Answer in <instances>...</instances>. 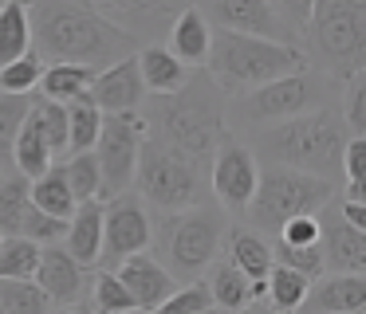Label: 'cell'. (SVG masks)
Returning a JSON list of instances; mask_svg holds the SVG:
<instances>
[{"mask_svg": "<svg viewBox=\"0 0 366 314\" xmlns=\"http://www.w3.org/2000/svg\"><path fill=\"white\" fill-rule=\"evenodd\" d=\"M91 295H95V314H119V310H138L130 290L122 287V279L114 271H99L91 283Z\"/></svg>", "mask_w": 366, "mask_h": 314, "instance_id": "8d00e7d4", "label": "cell"}, {"mask_svg": "<svg viewBox=\"0 0 366 314\" xmlns=\"http://www.w3.org/2000/svg\"><path fill=\"white\" fill-rule=\"evenodd\" d=\"M272 263L292 267L303 279H319L323 275V251H319V243H311V248H287V243L272 240Z\"/></svg>", "mask_w": 366, "mask_h": 314, "instance_id": "ab89813d", "label": "cell"}, {"mask_svg": "<svg viewBox=\"0 0 366 314\" xmlns=\"http://www.w3.org/2000/svg\"><path fill=\"white\" fill-rule=\"evenodd\" d=\"M307 24L315 51L339 78L366 71V0H315Z\"/></svg>", "mask_w": 366, "mask_h": 314, "instance_id": "ba28073f", "label": "cell"}, {"mask_svg": "<svg viewBox=\"0 0 366 314\" xmlns=\"http://www.w3.org/2000/svg\"><path fill=\"white\" fill-rule=\"evenodd\" d=\"M150 224L154 220H150V212H146L138 193H119L114 201H103V251H99L103 271H114L122 259L150 248L154 243Z\"/></svg>", "mask_w": 366, "mask_h": 314, "instance_id": "30bf717a", "label": "cell"}, {"mask_svg": "<svg viewBox=\"0 0 366 314\" xmlns=\"http://www.w3.org/2000/svg\"><path fill=\"white\" fill-rule=\"evenodd\" d=\"M51 298L36 279H0V310L4 314H51Z\"/></svg>", "mask_w": 366, "mask_h": 314, "instance_id": "4dcf8cb0", "label": "cell"}, {"mask_svg": "<svg viewBox=\"0 0 366 314\" xmlns=\"http://www.w3.org/2000/svg\"><path fill=\"white\" fill-rule=\"evenodd\" d=\"M205 310H213V298H209V287H205V279H201V283L177 287L174 295H169L166 303H158L150 314H205Z\"/></svg>", "mask_w": 366, "mask_h": 314, "instance_id": "f35d334b", "label": "cell"}, {"mask_svg": "<svg viewBox=\"0 0 366 314\" xmlns=\"http://www.w3.org/2000/svg\"><path fill=\"white\" fill-rule=\"evenodd\" d=\"M0 4H9V0H0Z\"/></svg>", "mask_w": 366, "mask_h": 314, "instance_id": "f907efd6", "label": "cell"}, {"mask_svg": "<svg viewBox=\"0 0 366 314\" xmlns=\"http://www.w3.org/2000/svg\"><path fill=\"white\" fill-rule=\"evenodd\" d=\"M268 4L280 12V20H284L287 28H303V24H307V16H311V4H315V0H268Z\"/></svg>", "mask_w": 366, "mask_h": 314, "instance_id": "7bdbcfd3", "label": "cell"}, {"mask_svg": "<svg viewBox=\"0 0 366 314\" xmlns=\"http://www.w3.org/2000/svg\"><path fill=\"white\" fill-rule=\"evenodd\" d=\"M138 59V75H142V86H150L154 94H174L182 91L185 83H189V67L185 63H177L174 55L166 51V47H142V51H134Z\"/></svg>", "mask_w": 366, "mask_h": 314, "instance_id": "cb8c5ba5", "label": "cell"}, {"mask_svg": "<svg viewBox=\"0 0 366 314\" xmlns=\"http://www.w3.org/2000/svg\"><path fill=\"white\" fill-rule=\"evenodd\" d=\"M119 314H142V310H119Z\"/></svg>", "mask_w": 366, "mask_h": 314, "instance_id": "c3c4849f", "label": "cell"}, {"mask_svg": "<svg viewBox=\"0 0 366 314\" xmlns=\"http://www.w3.org/2000/svg\"><path fill=\"white\" fill-rule=\"evenodd\" d=\"M205 287H209V298L213 306H221L224 314H244L252 303L264 298V283H248L229 259H213L209 263V275H205Z\"/></svg>", "mask_w": 366, "mask_h": 314, "instance_id": "d6986e66", "label": "cell"}, {"mask_svg": "<svg viewBox=\"0 0 366 314\" xmlns=\"http://www.w3.org/2000/svg\"><path fill=\"white\" fill-rule=\"evenodd\" d=\"M0 314H4V310H0Z\"/></svg>", "mask_w": 366, "mask_h": 314, "instance_id": "db71d44e", "label": "cell"}, {"mask_svg": "<svg viewBox=\"0 0 366 314\" xmlns=\"http://www.w3.org/2000/svg\"><path fill=\"white\" fill-rule=\"evenodd\" d=\"M307 287H311V279H303L300 271L272 263L268 279H264V298H268V303L276 306L280 314H292V310H300V306H303Z\"/></svg>", "mask_w": 366, "mask_h": 314, "instance_id": "f546056e", "label": "cell"}, {"mask_svg": "<svg viewBox=\"0 0 366 314\" xmlns=\"http://www.w3.org/2000/svg\"><path fill=\"white\" fill-rule=\"evenodd\" d=\"M205 314H209V310H205Z\"/></svg>", "mask_w": 366, "mask_h": 314, "instance_id": "11a10c76", "label": "cell"}, {"mask_svg": "<svg viewBox=\"0 0 366 314\" xmlns=\"http://www.w3.org/2000/svg\"><path fill=\"white\" fill-rule=\"evenodd\" d=\"M339 216L347 220L350 228L366 232V204H358V201H339Z\"/></svg>", "mask_w": 366, "mask_h": 314, "instance_id": "f6af8a7d", "label": "cell"}, {"mask_svg": "<svg viewBox=\"0 0 366 314\" xmlns=\"http://www.w3.org/2000/svg\"><path fill=\"white\" fill-rule=\"evenodd\" d=\"M32 51V16L28 0H9L0 4V67L16 63L20 55Z\"/></svg>", "mask_w": 366, "mask_h": 314, "instance_id": "d4e9b609", "label": "cell"}, {"mask_svg": "<svg viewBox=\"0 0 366 314\" xmlns=\"http://www.w3.org/2000/svg\"><path fill=\"white\" fill-rule=\"evenodd\" d=\"M32 51L51 63H79L103 71L134 55V36L91 8V0H32Z\"/></svg>", "mask_w": 366, "mask_h": 314, "instance_id": "6da1fadb", "label": "cell"}, {"mask_svg": "<svg viewBox=\"0 0 366 314\" xmlns=\"http://www.w3.org/2000/svg\"><path fill=\"white\" fill-rule=\"evenodd\" d=\"M154 0H91V8H99V12H122V16H142L146 8H150Z\"/></svg>", "mask_w": 366, "mask_h": 314, "instance_id": "ee69618b", "label": "cell"}, {"mask_svg": "<svg viewBox=\"0 0 366 314\" xmlns=\"http://www.w3.org/2000/svg\"><path fill=\"white\" fill-rule=\"evenodd\" d=\"M221 251L248 283H264L272 271V243L252 228H229L221 240Z\"/></svg>", "mask_w": 366, "mask_h": 314, "instance_id": "ffe728a7", "label": "cell"}, {"mask_svg": "<svg viewBox=\"0 0 366 314\" xmlns=\"http://www.w3.org/2000/svg\"><path fill=\"white\" fill-rule=\"evenodd\" d=\"M347 126L331 110H307L287 122H276L256 138V149L272 165L307 173V177L335 181L342 177V146H347Z\"/></svg>", "mask_w": 366, "mask_h": 314, "instance_id": "3957f363", "label": "cell"}, {"mask_svg": "<svg viewBox=\"0 0 366 314\" xmlns=\"http://www.w3.org/2000/svg\"><path fill=\"white\" fill-rule=\"evenodd\" d=\"M91 78H95V71L91 67H79V63H51V67H44L40 75V98H51V102H71L79 98V94H87Z\"/></svg>", "mask_w": 366, "mask_h": 314, "instance_id": "4316f807", "label": "cell"}, {"mask_svg": "<svg viewBox=\"0 0 366 314\" xmlns=\"http://www.w3.org/2000/svg\"><path fill=\"white\" fill-rule=\"evenodd\" d=\"M64 114H67V153H91L99 126H103V110L87 94H79V98L64 102Z\"/></svg>", "mask_w": 366, "mask_h": 314, "instance_id": "83f0119b", "label": "cell"}, {"mask_svg": "<svg viewBox=\"0 0 366 314\" xmlns=\"http://www.w3.org/2000/svg\"><path fill=\"white\" fill-rule=\"evenodd\" d=\"M138 196L146 204H154L158 212H185L197 208L205 196V177L193 161H185L182 153H174L169 146H162L158 138L146 133L142 149H138V169H134Z\"/></svg>", "mask_w": 366, "mask_h": 314, "instance_id": "52a82bcc", "label": "cell"}, {"mask_svg": "<svg viewBox=\"0 0 366 314\" xmlns=\"http://www.w3.org/2000/svg\"><path fill=\"white\" fill-rule=\"evenodd\" d=\"M150 138H158L162 146H169L174 153H182L185 161H193L197 169H209L217 146L229 130H224L221 98L217 86L209 78H189L182 91L158 94L150 110Z\"/></svg>", "mask_w": 366, "mask_h": 314, "instance_id": "7a4b0ae2", "label": "cell"}, {"mask_svg": "<svg viewBox=\"0 0 366 314\" xmlns=\"http://www.w3.org/2000/svg\"><path fill=\"white\" fill-rule=\"evenodd\" d=\"M28 201L36 204L40 212H48L51 220H71L75 216V196L67 188V173H64V161H51L48 173H40L36 181H28Z\"/></svg>", "mask_w": 366, "mask_h": 314, "instance_id": "603a6c76", "label": "cell"}, {"mask_svg": "<svg viewBox=\"0 0 366 314\" xmlns=\"http://www.w3.org/2000/svg\"><path fill=\"white\" fill-rule=\"evenodd\" d=\"M244 314H268V310H256V303H252V306H248V310H244ZM276 314H280V310H276Z\"/></svg>", "mask_w": 366, "mask_h": 314, "instance_id": "7dc6e473", "label": "cell"}, {"mask_svg": "<svg viewBox=\"0 0 366 314\" xmlns=\"http://www.w3.org/2000/svg\"><path fill=\"white\" fill-rule=\"evenodd\" d=\"M28 212H32V201H28V177H20V173L0 177V236H20L24 232Z\"/></svg>", "mask_w": 366, "mask_h": 314, "instance_id": "f1b7e54d", "label": "cell"}, {"mask_svg": "<svg viewBox=\"0 0 366 314\" xmlns=\"http://www.w3.org/2000/svg\"><path fill=\"white\" fill-rule=\"evenodd\" d=\"M158 240L162 255H166V271L182 275V279H193V275L209 271L213 259H221V240H224V220L217 208H185V212H162L158 224H150Z\"/></svg>", "mask_w": 366, "mask_h": 314, "instance_id": "8992f818", "label": "cell"}, {"mask_svg": "<svg viewBox=\"0 0 366 314\" xmlns=\"http://www.w3.org/2000/svg\"><path fill=\"white\" fill-rule=\"evenodd\" d=\"M209 314H217V310H209ZM221 314H224V310H221Z\"/></svg>", "mask_w": 366, "mask_h": 314, "instance_id": "681fc988", "label": "cell"}, {"mask_svg": "<svg viewBox=\"0 0 366 314\" xmlns=\"http://www.w3.org/2000/svg\"><path fill=\"white\" fill-rule=\"evenodd\" d=\"M40 267V243L4 236L0 240V279H32Z\"/></svg>", "mask_w": 366, "mask_h": 314, "instance_id": "d6a6232c", "label": "cell"}, {"mask_svg": "<svg viewBox=\"0 0 366 314\" xmlns=\"http://www.w3.org/2000/svg\"><path fill=\"white\" fill-rule=\"evenodd\" d=\"M209 83L217 91H256V86L272 83V78L295 75L307 67L303 51L295 44H276V39L260 36H240V31L213 28L209 36Z\"/></svg>", "mask_w": 366, "mask_h": 314, "instance_id": "277c9868", "label": "cell"}, {"mask_svg": "<svg viewBox=\"0 0 366 314\" xmlns=\"http://www.w3.org/2000/svg\"><path fill=\"white\" fill-rule=\"evenodd\" d=\"M347 94H342V126H347L350 138H366V71L342 78Z\"/></svg>", "mask_w": 366, "mask_h": 314, "instance_id": "74e56055", "label": "cell"}, {"mask_svg": "<svg viewBox=\"0 0 366 314\" xmlns=\"http://www.w3.org/2000/svg\"><path fill=\"white\" fill-rule=\"evenodd\" d=\"M114 275L122 279V287L130 290V298H134V306L142 314H150L154 306L166 303L177 290V279L166 271V263H158V259L150 255V251H138V255L122 259V263L114 267Z\"/></svg>", "mask_w": 366, "mask_h": 314, "instance_id": "2e32d148", "label": "cell"}, {"mask_svg": "<svg viewBox=\"0 0 366 314\" xmlns=\"http://www.w3.org/2000/svg\"><path fill=\"white\" fill-rule=\"evenodd\" d=\"M0 240H4V236H0Z\"/></svg>", "mask_w": 366, "mask_h": 314, "instance_id": "816d5d0a", "label": "cell"}, {"mask_svg": "<svg viewBox=\"0 0 366 314\" xmlns=\"http://www.w3.org/2000/svg\"><path fill=\"white\" fill-rule=\"evenodd\" d=\"M303 306L311 314H362L366 275H319L311 279Z\"/></svg>", "mask_w": 366, "mask_h": 314, "instance_id": "e0dca14e", "label": "cell"}, {"mask_svg": "<svg viewBox=\"0 0 366 314\" xmlns=\"http://www.w3.org/2000/svg\"><path fill=\"white\" fill-rule=\"evenodd\" d=\"M335 196V181L323 177H307V173L284 169V165H268L256 177V193L248 201V220H252V232H280V224L295 216H315L323 204H331Z\"/></svg>", "mask_w": 366, "mask_h": 314, "instance_id": "5b68a950", "label": "cell"}, {"mask_svg": "<svg viewBox=\"0 0 366 314\" xmlns=\"http://www.w3.org/2000/svg\"><path fill=\"white\" fill-rule=\"evenodd\" d=\"M32 118L40 122V133H44V141H48L51 157H64L67 153V114H64V106L51 102V98L32 94Z\"/></svg>", "mask_w": 366, "mask_h": 314, "instance_id": "836d02e7", "label": "cell"}, {"mask_svg": "<svg viewBox=\"0 0 366 314\" xmlns=\"http://www.w3.org/2000/svg\"><path fill=\"white\" fill-rule=\"evenodd\" d=\"M64 173H67V188H71L75 204H87V201H99V161L95 153H71L64 161Z\"/></svg>", "mask_w": 366, "mask_h": 314, "instance_id": "e575fe53", "label": "cell"}, {"mask_svg": "<svg viewBox=\"0 0 366 314\" xmlns=\"http://www.w3.org/2000/svg\"><path fill=\"white\" fill-rule=\"evenodd\" d=\"M44 67H48V63L36 51L20 55L16 63H4V67H0V94H32L36 86H40Z\"/></svg>", "mask_w": 366, "mask_h": 314, "instance_id": "d590c367", "label": "cell"}, {"mask_svg": "<svg viewBox=\"0 0 366 314\" xmlns=\"http://www.w3.org/2000/svg\"><path fill=\"white\" fill-rule=\"evenodd\" d=\"M209 36H213V28H209V20L201 16V8H185V12H177V20L169 24V47L166 51L174 55L177 63H185V67H205Z\"/></svg>", "mask_w": 366, "mask_h": 314, "instance_id": "7402d4cb", "label": "cell"}, {"mask_svg": "<svg viewBox=\"0 0 366 314\" xmlns=\"http://www.w3.org/2000/svg\"><path fill=\"white\" fill-rule=\"evenodd\" d=\"M342 177L366 185V138H347L342 146Z\"/></svg>", "mask_w": 366, "mask_h": 314, "instance_id": "b9f144b4", "label": "cell"}, {"mask_svg": "<svg viewBox=\"0 0 366 314\" xmlns=\"http://www.w3.org/2000/svg\"><path fill=\"white\" fill-rule=\"evenodd\" d=\"M0 177H4V173H0Z\"/></svg>", "mask_w": 366, "mask_h": 314, "instance_id": "f5cc1de1", "label": "cell"}, {"mask_svg": "<svg viewBox=\"0 0 366 314\" xmlns=\"http://www.w3.org/2000/svg\"><path fill=\"white\" fill-rule=\"evenodd\" d=\"M87 267H79L71 255H67L64 248H56V243H48V248H40V267H36L32 279L40 283V290L51 298V303H75V298L83 295V287H87Z\"/></svg>", "mask_w": 366, "mask_h": 314, "instance_id": "ac0fdd59", "label": "cell"}, {"mask_svg": "<svg viewBox=\"0 0 366 314\" xmlns=\"http://www.w3.org/2000/svg\"><path fill=\"white\" fill-rule=\"evenodd\" d=\"M209 165H213V177H209L213 181V196L221 201V208L229 212V216H240V212L248 208V201H252V193H256V177H260L256 153L244 141L224 133Z\"/></svg>", "mask_w": 366, "mask_h": 314, "instance_id": "7c38bea8", "label": "cell"}, {"mask_svg": "<svg viewBox=\"0 0 366 314\" xmlns=\"http://www.w3.org/2000/svg\"><path fill=\"white\" fill-rule=\"evenodd\" d=\"M59 314H91V310H83V306H67V310H59Z\"/></svg>", "mask_w": 366, "mask_h": 314, "instance_id": "bcb514c9", "label": "cell"}, {"mask_svg": "<svg viewBox=\"0 0 366 314\" xmlns=\"http://www.w3.org/2000/svg\"><path fill=\"white\" fill-rule=\"evenodd\" d=\"M32 110V94H0V173L12 169V146Z\"/></svg>", "mask_w": 366, "mask_h": 314, "instance_id": "1f68e13d", "label": "cell"}, {"mask_svg": "<svg viewBox=\"0 0 366 314\" xmlns=\"http://www.w3.org/2000/svg\"><path fill=\"white\" fill-rule=\"evenodd\" d=\"M209 12H213L217 28H224V31L292 44V28L280 20V12L268 0H209Z\"/></svg>", "mask_w": 366, "mask_h": 314, "instance_id": "5bb4252c", "label": "cell"}, {"mask_svg": "<svg viewBox=\"0 0 366 314\" xmlns=\"http://www.w3.org/2000/svg\"><path fill=\"white\" fill-rule=\"evenodd\" d=\"M67 255L75 259L79 267H95L99 263V251H103V201H87L75 208V216L67 220Z\"/></svg>", "mask_w": 366, "mask_h": 314, "instance_id": "44dd1931", "label": "cell"}, {"mask_svg": "<svg viewBox=\"0 0 366 314\" xmlns=\"http://www.w3.org/2000/svg\"><path fill=\"white\" fill-rule=\"evenodd\" d=\"M87 98L95 102L103 114H130V110L142 106L146 86H142V75H138L134 55L95 71V78H91V86H87Z\"/></svg>", "mask_w": 366, "mask_h": 314, "instance_id": "9a60e30c", "label": "cell"}, {"mask_svg": "<svg viewBox=\"0 0 366 314\" xmlns=\"http://www.w3.org/2000/svg\"><path fill=\"white\" fill-rule=\"evenodd\" d=\"M51 161H56V157H51L48 141H44V133H40V122H36L32 110H28L24 126H20V133H16V146H12V173L36 181L40 173H48Z\"/></svg>", "mask_w": 366, "mask_h": 314, "instance_id": "484cf974", "label": "cell"}, {"mask_svg": "<svg viewBox=\"0 0 366 314\" xmlns=\"http://www.w3.org/2000/svg\"><path fill=\"white\" fill-rule=\"evenodd\" d=\"M319 220V251H323L327 275H366V232L350 228L339 216V208L323 204L315 212Z\"/></svg>", "mask_w": 366, "mask_h": 314, "instance_id": "4fadbf2b", "label": "cell"}, {"mask_svg": "<svg viewBox=\"0 0 366 314\" xmlns=\"http://www.w3.org/2000/svg\"><path fill=\"white\" fill-rule=\"evenodd\" d=\"M146 118L138 110L130 114H103L95 138V161H99V201H114L119 193L134 188V169H138V149L146 141Z\"/></svg>", "mask_w": 366, "mask_h": 314, "instance_id": "9c48e42d", "label": "cell"}, {"mask_svg": "<svg viewBox=\"0 0 366 314\" xmlns=\"http://www.w3.org/2000/svg\"><path fill=\"white\" fill-rule=\"evenodd\" d=\"M319 98V86L311 78V71H295V75H284V78H272V83L256 86V91H244V110L248 122H264V126H276V122H287L295 114H307Z\"/></svg>", "mask_w": 366, "mask_h": 314, "instance_id": "8fae6325", "label": "cell"}, {"mask_svg": "<svg viewBox=\"0 0 366 314\" xmlns=\"http://www.w3.org/2000/svg\"><path fill=\"white\" fill-rule=\"evenodd\" d=\"M276 243H287V248H311L319 243V220L315 216H295L287 224H280Z\"/></svg>", "mask_w": 366, "mask_h": 314, "instance_id": "60d3db41", "label": "cell"}]
</instances>
